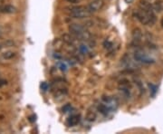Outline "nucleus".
Returning a JSON list of instances; mask_svg holds the SVG:
<instances>
[{
    "label": "nucleus",
    "instance_id": "nucleus-17",
    "mask_svg": "<svg viewBox=\"0 0 163 134\" xmlns=\"http://www.w3.org/2000/svg\"><path fill=\"white\" fill-rule=\"evenodd\" d=\"M5 84H7V81H5V80H0V87H2V86L5 85Z\"/></svg>",
    "mask_w": 163,
    "mask_h": 134
},
{
    "label": "nucleus",
    "instance_id": "nucleus-8",
    "mask_svg": "<svg viewBox=\"0 0 163 134\" xmlns=\"http://www.w3.org/2000/svg\"><path fill=\"white\" fill-rule=\"evenodd\" d=\"M132 38L136 44H139L142 39V32L140 28H136L132 31Z\"/></svg>",
    "mask_w": 163,
    "mask_h": 134
},
{
    "label": "nucleus",
    "instance_id": "nucleus-5",
    "mask_svg": "<svg viewBox=\"0 0 163 134\" xmlns=\"http://www.w3.org/2000/svg\"><path fill=\"white\" fill-rule=\"evenodd\" d=\"M139 7H140L141 9L145 11L149 15H155L153 6H152L149 1H147V0H140L139 1Z\"/></svg>",
    "mask_w": 163,
    "mask_h": 134
},
{
    "label": "nucleus",
    "instance_id": "nucleus-15",
    "mask_svg": "<svg viewBox=\"0 0 163 134\" xmlns=\"http://www.w3.org/2000/svg\"><path fill=\"white\" fill-rule=\"evenodd\" d=\"M4 45H6L7 47H9V46H13L14 45V43L10 40H7V42H5L4 43Z\"/></svg>",
    "mask_w": 163,
    "mask_h": 134
},
{
    "label": "nucleus",
    "instance_id": "nucleus-1",
    "mask_svg": "<svg viewBox=\"0 0 163 134\" xmlns=\"http://www.w3.org/2000/svg\"><path fill=\"white\" fill-rule=\"evenodd\" d=\"M69 31L77 37H80L83 39H87L90 35L86 30L85 25H83L81 24H75V23L71 24L69 25Z\"/></svg>",
    "mask_w": 163,
    "mask_h": 134
},
{
    "label": "nucleus",
    "instance_id": "nucleus-3",
    "mask_svg": "<svg viewBox=\"0 0 163 134\" xmlns=\"http://www.w3.org/2000/svg\"><path fill=\"white\" fill-rule=\"evenodd\" d=\"M70 16L75 19H83V18H86L88 17L91 13L89 12L87 7H82V6H78L75 7H70V13H69Z\"/></svg>",
    "mask_w": 163,
    "mask_h": 134
},
{
    "label": "nucleus",
    "instance_id": "nucleus-7",
    "mask_svg": "<svg viewBox=\"0 0 163 134\" xmlns=\"http://www.w3.org/2000/svg\"><path fill=\"white\" fill-rule=\"evenodd\" d=\"M16 7L11 5H1L0 6V13L2 14H13L16 13Z\"/></svg>",
    "mask_w": 163,
    "mask_h": 134
},
{
    "label": "nucleus",
    "instance_id": "nucleus-13",
    "mask_svg": "<svg viewBox=\"0 0 163 134\" xmlns=\"http://www.w3.org/2000/svg\"><path fill=\"white\" fill-rule=\"evenodd\" d=\"M153 7H154V10L158 13L161 12L163 9V4L161 1H157L154 5H153Z\"/></svg>",
    "mask_w": 163,
    "mask_h": 134
},
{
    "label": "nucleus",
    "instance_id": "nucleus-20",
    "mask_svg": "<svg viewBox=\"0 0 163 134\" xmlns=\"http://www.w3.org/2000/svg\"><path fill=\"white\" fill-rule=\"evenodd\" d=\"M0 48H1V46H0Z\"/></svg>",
    "mask_w": 163,
    "mask_h": 134
},
{
    "label": "nucleus",
    "instance_id": "nucleus-10",
    "mask_svg": "<svg viewBox=\"0 0 163 134\" xmlns=\"http://www.w3.org/2000/svg\"><path fill=\"white\" fill-rule=\"evenodd\" d=\"M85 119H86L87 122H93L96 120V113L94 112H92V111H89L86 113L85 116Z\"/></svg>",
    "mask_w": 163,
    "mask_h": 134
},
{
    "label": "nucleus",
    "instance_id": "nucleus-9",
    "mask_svg": "<svg viewBox=\"0 0 163 134\" xmlns=\"http://www.w3.org/2000/svg\"><path fill=\"white\" fill-rule=\"evenodd\" d=\"M79 122H80V116L79 115H74V116H72L68 119L67 123L69 126H75L79 123Z\"/></svg>",
    "mask_w": 163,
    "mask_h": 134
},
{
    "label": "nucleus",
    "instance_id": "nucleus-11",
    "mask_svg": "<svg viewBox=\"0 0 163 134\" xmlns=\"http://www.w3.org/2000/svg\"><path fill=\"white\" fill-rule=\"evenodd\" d=\"M63 41H65L68 44H73L74 42H75V38L72 35H68V34H65L63 35Z\"/></svg>",
    "mask_w": 163,
    "mask_h": 134
},
{
    "label": "nucleus",
    "instance_id": "nucleus-16",
    "mask_svg": "<svg viewBox=\"0 0 163 134\" xmlns=\"http://www.w3.org/2000/svg\"><path fill=\"white\" fill-rule=\"evenodd\" d=\"M65 1H66L67 3H70V4H77V3H79L80 0H65Z\"/></svg>",
    "mask_w": 163,
    "mask_h": 134
},
{
    "label": "nucleus",
    "instance_id": "nucleus-12",
    "mask_svg": "<svg viewBox=\"0 0 163 134\" xmlns=\"http://www.w3.org/2000/svg\"><path fill=\"white\" fill-rule=\"evenodd\" d=\"M15 56H16V53L11 51L5 52V53H2V57H3L4 59H6V60H10L12 58H14Z\"/></svg>",
    "mask_w": 163,
    "mask_h": 134
},
{
    "label": "nucleus",
    "instance_id": "nucleus-18",
    "mask_svg": "<svg viewBox=\"0 0 163 134\" xmlns=\"http://www.w3.org/2000/svg\"><path fill=\"white\" fill-rule=\"evenodd\" d=\"M125 2H126L127 4H131V3L133 2V0H125Z\"/></svg>",
    "mask_w": 163,
    "mask_h": 134
},
{
    "label": "nucleus",
    "instance_id": "nucleus-14",
    "mask_svg": "<svg viewBox=\"0 0 163 134\" xmlns=\"http://www.w3.org/2000/svg\"><path fill=\"white\" fill-rule=\"evenodd\" d=\"M98 110L100 111V113L102 114H107V113H108V109H107V107L104 105V104H101L99 107H98Z\"/></svg>",
    "mask_w": 163,
    "mask_h": 134
},
{
    "label": "nucleus",
    "instance_id": "nucleus-6",
    "mask_svg": "<svg viewBox=\"0 0 163 134\" xmlns=\"http://www.w3.org/2000/svg\"><path fill=\"white\" fill-rule=\"evenodd\" d=\"M134 57H135V59H136L137 61L143 62V63L150 64V63H153V62H154V60H153L152 58L147 56V55L144 54V53H135Z\"/></svg>",
    "mask_w": 163,
    "mask_h": 134
},
{
    "label": "nucleus",
    "instance_id": "nucleus-19",
    "mask_svg": "<svg viewBox=\"0 0 163 134\" xmlns=\"http://www.w3.org/2000/svg\"><path fill=\"white\" fill-rule=\"evenodd\" d=\"M161 27L163 28V17L161 18Z\"/></svg>",
    "mask_w": 163,
    "mask_h": 134
},
{
    "label": "nucleus",
    "instance_id": "nucleus-4",
    "mask_svg": "<svg viewBox=\"0 0 163 134\" xmlns=\"http://www.w3.org/2000/svg\"><path fill=\"white\" fill-rule=\"evenodd\" d=\"M104 4H105L104 0H93L87 6V8L91 14L96 13L102 9V7H104Z\"/></svg>",
    "mask_w": 163,
    "mask_h": 134
},
{
    "label": "nucleus",
    "instance_id": "nucleus-21",
    "mask_svg": "<svg viewBox=\"0 0 163 134\" xmlns=\"http://www.w3.org/2000/svg\"><path fill=\"white\" fill-rule=\"evenodd\" d=\"M0 1H1V0H0Z\"/></svg>",
    "mask_w": 163,
    "mask_h": 134
},
{
    "label": "nucleus",
    "instance_id": "nucleus-2",
    "mask_svg": "<svg viewBox=\"0 0 163 134\" xmlns=\"http://www.w3.org/2000/svg\"><path fill=\"white\" fill-rule=\"evenodd\" d=\"M136 18L141 22L142 25H153L156 22V15H149L145 11L140 8V10L136 11L134 13Z\"/></svg>",
    "mask_w": 163,
    "mask_h": 134
}]
</instances>
